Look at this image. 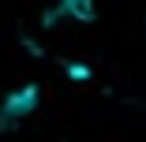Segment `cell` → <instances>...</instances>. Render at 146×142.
I'll use <instances>...</instances> for the list:
<instances>
[{"label":"cell","instance_id":"obj_1","mask_svg":"<svg viewBox=\"0 0 146 142\" xmlns=\"http://www.w3.org/2000/svg\"><path fill=\"white\" fill-rule=\"evenodd\" d=\"M34 108H38V86H23L0 101V124H15L23 116H30Z\"/></svg>","mask_w":146,"mask_h":142},{"label":"cell","instance_id":"obj_2","mask_svg":"<svg viewBox=\"0 0 146 142\" xmlns=\"http://www.w3.org/2000/svg\"><path fill=\"white\" fill-rule=\"evenodd\" d=\"M60 8L68 15H75V19H82V22L94 19V0H60Z\"/></svg>","mask_w":146,"mask_h":142}]
</instances>
